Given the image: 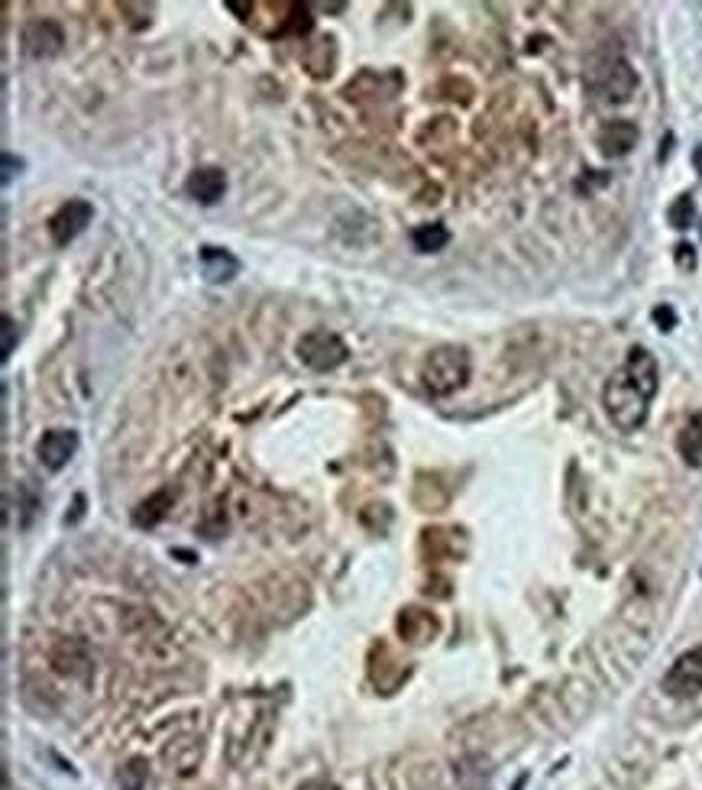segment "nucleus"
Here are the masks:
<instances>
[{
    "mask_svg": "<svg viewBox=\"0 0 702 790\" xmlns=\"http://www.w3.org/2000/svg\"><path fill=\"white\" fill-rule=\"evenodd\" d=\"M657 386H660V373L654 353L644 347H631L625 363L605 379L602 389V405L612 425L625 434L638 431L648 421Z\"/></svg>",
    "mask_w": 702,
    "mask_h": 790,
    "instance_id": "nucleus-1",
    "label": "nucleus"
},
{
    "mask_svg": "<svg viewBox=\"0 0 702 790\" xmlns=\"http://www.w3.org/2000/svg\"><path fill=\"white\" fill-rule=\"evenodd\" d=\"M470 373H473L470 350L457 344H444L431 350L421 363V383L434 399H447V395L460 392L470 383Z\"/></svg>",
    "mask_w": 702,
    "mask_h": 790,
    "instance_id": "nucleus-2",
    "label": "nucleus"
},
{
    "mask_svg": "<svg viewBox=\"0 0 702 790\" xmlns=\"http://www.w3.org/2000/svg\"><path fill=\"white\" fill-rule=\"evenodd\" d=\"M295 350H298V360L305 363L308 370H314V373L337 370V366H343V363H347V357H350L343 337L334 334V331H327V328H314L308 334H301Z\"/></svg>",
    "mask_w": 702,
    "mask_h": 790,
    "instance_id": "nucleus-3",
    "label": "nucleus"
},
{
    "mask_svg": "<svg viewBox=\"0 0 702 790\" xmlns=\"http://www.w3.org/2000/svg\"><path fill=\"white\" fill-rule=\"evenodd\" d=\"M589 85L599 94L602 101L609 104H622L631 98V91L638 88V75L635 68H631L622 56H612L605 59L593 68V78H589Z\"/></svg>",
    "mask_w": 702,
    "mask_h": 790,
    "instance_id": "nucleus-4",
    "label": "nucleus"
},
{
    "mask_svg": "<svg viewBox=\"0 0 702 790\" xmlns=\"http://www.w3.org/2000/svg\"><path fill=\"white\" fill-rule=\"evenodd\" d=\"M664 690L673 700H690L702 690V645L683 651L664 674Z\"/></svg>",
    "mask_w": 702,
    "mask_h": 790,
    "instance_id": "nucleus-5",
    "label": "nucleus"
},
{
    "mask_svg": "<svg viewBox=\"0 0 702 790\" xmlns=\"http://www.w3.org/2000/svg\"><path fill=\"white\" fill-rule=\"evenodd\" d=\"M91 217H94V208H91V201H81V198H72V201H65L59 211H55L49 217V237L55 247H68L81 230H85L91 224Z\"/></svg>",
    "mask_w": 702,
    "mask_h": 790,
    "instance_id": "nucleus-6",
    "label": "nucleus"
},
{
    "mask_svg": "<svg viewBox=\"0 0 702 790\" xmlns=\"http://www.w3.org/2000/svg\"><path fill=\"white\" fill-rule=\"evenodd\" d=\"M78 451V431L72 428H52L36 444V457L46 470H62Z\"/></svg>",
    "mask_w": 702,
    "mask_h": 790,
    "instance_id": "nucleus-7",
    "label": "nucleus"
},
{
    "mask_svg": "<svg viewBox=\"0 0 702 790\" xmlns=\"http://www.w3.org/2000/svg\"><path fill=\"white\" fill-rule=\"evenodd\" d=\"M65 33L55 20H36L23 30V52L30 59H52L62 52Z\"/></svg>",
    "mask_w": 702,
    "mask_h": 790,
    "instance_id": "nucleus-8",
    "label": "nucleus"
},
{
    "mask_svg": "<svg viewBox=\"0 0 702 790\" xmlns=\"http://www.w3.org/2000/svg\"><path fill=\"white\" fill-rule=\"evenodd\" d=\"M198 263H201V276L211 285H224L230 279H237V272H240L237 256L224 247H214V243H204L198 250Z\"/></svg>",
    "mask_w": 702,
    "mask_h": 790,
    "instance_id": "nucleus-9",
    "label": "nucleus"
},
{
    "mask_svg": "<svg viewBox=\"0 0 702 790\" xmlns=\"http://www.w3.org/2000/svg\"><path fill=\"white\" fill-rule=\"evenodd\" d=\"M185 192H188V198H195L198 204H214V201L224 198V192H227V175H224V169H217V166H198L195 172L188 175Z\"/></svg>",
    "mask_w": 702,
    "mask_h": 790,
    "instance_id": "nucleus-10",
    "label": "nucleus"
},
{
    "mask_svg": "<svg viewBox=\"0 0 702 790\" xmlns=\"http://www.w3.org/2000/svg\"><path fill=\"white\" fill-rule=\"evenodd\" d=\"M437 632H440V622L428 609L408 606L402 609V616H398V635H402V642L408 645H428Z\"/></svg>",
    "mask_w": 702,
    "mask_h": 790,
    "instance_id": "nucleus-11",
    "label": "nucleus"
},
{
    "mask_svg": "<svg viewBox=\"0 0 702 790\" xmlns=\"http://www.w3.org/2000/svg\"><path fill=\"white\" fill-rule=\"evenodd\" d=\"M635 146H638V127L631 124V120H609V124L599 130L602 156H609V159L628 156Z\"/></svg>",
    "mask_w": 702,
    "mask_h": 790,
    "instance_id": "nucleus-12",
    "label": "nucleus"
},
{
    "mask_svg": "<svg viewBox=\"0 0 702 790\" xmlns=\"http://www.w3.org/2000/svg\"><path fill=\"white\" fill-rule=\"evenodd\" d=\"M169 509H172V493L169 489H159V493L143 499L140 506L133 509V522L140 528H153L165 519V515H169Z\"/></svg>",
    "mask_w": 702,
    "mask_h": 790,
    "instance_id": "nucleus-13",
    "label": "nucleus"
},
{
    "mask_svg": "<svg viewBox=\"0 0 702 790\" xmlns=\"http://www.w3.org/2000/svg\"><path fill=\"white\" fill-rule=\"evenodd\" d=\"M677 451L690 467H702V415H693L677 434Z\"/></svg>",
    "mask_w": 702,
    "mask_h": 790,
    "instance_id": "nucleus-14",
    "label": "nucleus"
},
{
    "mask_svg": "<svg viewBox=\"0 0 702 790\" xmlns=\"http://www.w3.org/2000/svg\"><path fill=\"white\" fill-rule=\"evenodd\" d=\"M450 243V230L444 224H418L415 230H411V247H415L418 253H437V250H444Z\"/></svg>",
    "mask_w": 702,
    "mask_h": 790,
    "instance_id": "nucleus-15",
    "label": "nucleus"
},
{
    "mask_svg": "<svg viewBox=\"0 0 702 790\" xmlns=\"http://www.w3.org/2000/svg\"><path fill=\"white\" fill-rule=\"evenodd\" d=\"M68 651H72V645H62L59 648V655H55V667H59L62 674H68V677H81V674H88L91 671V658H88V651H81L78 658H72L68 655Z\"/></svg>",
    "mask_w": 702,
    "mask_h": 790,
    "instance_id": "nucleus-16",
    "label": "nucleus"
},
{
    "mask_svg": "<svg viewBox=\"0 0 702 790\" xmlns=\"http://www.w3.org/2000/svg\"><path fill=\"white\" fill-rule=\"evenodd\" d=\"M667 217H670V224L677 227V230H686V227L693 224V217H696V211H693V198H690V195H680L677 201L670 204Z\"/></svg>",
    "mask_w": 702,
    "mask_h": 790,
    "instance_id": "nucleus-17",
    "label": "nucleus"
},
{
    "mask_svg": "<svg viewBox=\"0 0 702 790\" xmlns=\"http://www.w3.org/2000/svg\"><path fill=\"white\" fill-rule=\"evenodd\" d=\"M143 784H146V761L143 758L127 761V768H120V787L123 790H143Z\"/></svg>",
    "mask_w": 702,
    "mask_h": 790,
    "instance_id": "nucleus-18",
    "label": "nucleus"
},
{
    "mask_svg": "<svg viewBox=\"0 0 702 790\" xmlns=\"http://www.w3.org/2000/svg\"><path fill=\"white\" fill-rule=\"evenodd\" d=\"M13 347H17V324H13V318L4 315V321H0V357L10 360Z\"/></svg>",
    "mask_w": 702,
    "mask_h": 790,
    "instance_id": "nucleus-19",
    "label": "nucleus"
},
{
    "mask_svg": "<svg viewBox=\"0 0 702 790\" xmlns=\"http://www.w3.org/2000/svg\"><path fill=\"white\" fill-rule=\"evenodd\" d=\"M673 256H677V266L683 272H693L696 269V247H690V243H677V250H673Z\"/></svg>",
    "mask_w": 702,
    "mask_h": 790,
    "instance_id": "nucleus-20",
    "label": "nucleus"
},
{
    "mask_svg": "<svg viewBox=\"0 0 702 790\" xmlns=\"http://www.w3.org/2000/svg\"><path fill=\"white\" fill-rule=\"evenodd\" d=\"M654 321L660 324V331H673V324H677V311L660 305V308H654Z\"/></svg>",
    "mask_w": 702,
    "mask_h": 790,
    "instance_id": "nucleus-21",
    "label": "nucleus"
},
{
    "mask_svg": "<svg viewBox=\"0 0 702 790\" xmlns=\"http://www.w3.org/2000/svg\"><path fill=\"white\" fill-rule=\"evenodd\" d=\"M13 169H23V159H17L13 162V156L10 153H4V185H10V179H13Z\"/></svg>",
    "mask_w": 702,
    "mask_h": 790,
    "instance_id": "nucleus-22",
    "label": "nucleus"
},
{
    "mask_svg": "<svg viewBox=\"0 0 702 790\" xmlns=\"http://www.w3.org/2000/svg\"><path fill=\"white\" fill-rule=\"evenodd\" d=\"M298 790H340V787L330 784V781H308V784H301Z\"/></svg>",
    "mask_w": 702,
    "mask_h": 790,
    "instance_id": "nucleus-23",
    "label": "nucleus"
}]
</instances>
